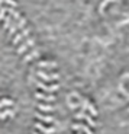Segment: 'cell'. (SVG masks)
<instances>
[{
    "label": "cell",
    "mask_w": 129,
    "mask_h": 134,
    "mask_svg": "<svg viewBox=\"0 0 129 134\" xmlns=\"http://www.w3.org/2000/svg\"><path fill=\"white\" fill-rule=\"evenodd\" d=\"M38 108H39L41 111H44V112H52V111H54L52 105H48V104H42V102H39V104H38Z\"/></svg>",
    "instance_id": "52a82bcc"
},
{
    "label": "cell",
    "mask_w": 129,
    "mask_h": 134,
    "mask_svg": "<svg viewBox=\"0 0 129 134\" xmlns=\"http://www.w3.org/2000/svg\"><path fill=\"white\" fill-rule=\"evenodd\" d=\"M39 67H45V69H55L57 67V64L54 63V61H39V64H38Z\"/></svg>",
    "instance_id": "ba28073f"
},
{
    "label": "cell",
    "mask_w": 129,
    "mask_h": 134,
    "mask_svg": "<svg viewBox=\"0 0 129 134\" xmlns=\"http://www.w3.org/2000/svg\"><path fill=\"white\" fill-rule=\"evenodd\" d=\"M2 3H7L9 6H12V7H16L17 6V3L15 2V0H2Z\"/></svg>",
    "instance_id": "7c38bea8"
},
{
    "label": "cell",
    "mask_w": 129,
    "mask_h": 134,
    "mask_svg": "<svg viewBox=\"0 0 129 134\" xmlns=\"http://www.w3.org/2000/svg\"><path fill=\"white\" fill-rule=\"evenodd\" d=\"M35 117H36L38 120H41L42 122H46V124H51V122H52V117H50V115H44V114H41V112H35Z\"/></svg>",
    "instance_id": "5b68a950"
},
{
    "label": "cell",
    "mask_w": 129,
    "mask_h": 134,
    "mask_svg": "<svg viewBox=\"0 0 129 134\" xmlns=\"http://www.w3.org/2000/svg\"><path fill=\"white\" fill-rule=\"evenodd\" d=\"M36 86L39 87V89H42V91H45V92H55V91H58V85H51V86H48V85L39 82Z\"/></svg>",
    "instance_id": "277c9868"
},
{
    "label": "cell",
    "mask_w": 129,
    "mask_h": 134,
    "mask_svg": "<svg viewBox=\"0 0 129 134\" xmlns=\"http://www.w3.org/2000/svg\"><path fill=\"white\" fill-rule=\"evenodd\" d=\"M13 105V102L12 100H9V99H2V107H12Z\"/></svg>",
    "instance_id": "8fae6325"
},
{
    "label": "cell",
    "mask_w": 129,
    "mask_h": 134,
    "mask_svg": "<svg viewBox=\"0 0 129 134\" xmlns=\"http://www.w3.org/2000/svg\"><path fill=\"white\" fill-rule=\"evenodd\" d=\"M2 13H10L12 16H13L15 22H16V25H17V29L20 31L23 40H25V42L29 45L30 54L33 55V58H39L41 54H39V51L35 48V42H33V40L30 38V34H29V31H28V28H26V20L23 19L16 10H15V7H3V9H2Z\"/></svg>",
    "instance_id": "6da1fadb"
},
{
    "label": "cell",
    "mask_w": 129,
    "mask_h": 134,
    "mask_svg": "<svg viewBox=\"0 0 129 134\" xmlns=\"http://www.w3.org/2000/svg\"><path fill=\"white\" fill-rule=\"evenodd\" d=\"M83 107H84V109H89L93 115H97V111H96V109H93V107L89 104V102H87V100H84V102H83Z\"/></svg>",
    "instance_id": "9c48e42d"
},
{
    "label": "cell",
    "mask_w": 129,
    "mask_h": 134,
    "mask_svg": "<svg viewBox=\"0 0 129 134\" xmlns=\"http://www.w3.org/2000/svg\"><path fill=\"white\" fill-rule=\"evenodd\" d=\"M35 98H36L38 100H44V102H54V100H55V96L41 93V92H36V93H35Z\"/></svg>",
    "instance_id": "7a4b0ae2"
},
{
    "label": "cell",
    "mask_w": 129,
    "mask_h": 134,
    "mask_svg": "<svg viewBox=\"0 0 129 134\" xmlns=\"http://www.w3.org/2000/svg\"><path fill=\"white\" fill-rule=\"evenodd\" d=\"M38 77L39 79H44V80H58V74H45L44 70H39L38 71Z\"/></svg>",
    "instance_id": "3957f363"
},
{
    "label": "cell",
    "mask_w": 129,
    "mask_h": 134,
    "mask_svg": "<svg viewBox=\"0 0 129 134\" xmlns=\"http://www.w3.org/2000/svg\"><path fill=\"white\" fill-rule=\"evenodd\" d=\"M73 128H74V130H84L86 133H91L89 127H86V125H81V124H76V125L73 124Z\"/></svg>",
    "instance_id": "30bf717a"
},
{
    "label": "cell",
    "mask_w": 129,
    "mask_h": 134,
    "mask_svg": "<svg viewBox=\"0 0 129 134\" xmlns=\"http://www.w3.org/2000/svg\"><path fill=\"white\" fill-rule=\"evenodd\" d=\"M35 127H36L38 130H41L42 133H46V134L54 133V128H52V127H44V125L41 124V122H36V124H35Z\"/></svg>",
    "instance_id": "8992f818"
}]
</instances>
